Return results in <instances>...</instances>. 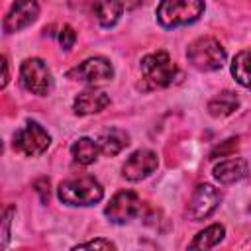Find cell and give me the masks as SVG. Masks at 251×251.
<instances>
[{"instance_id":"obj_1","label":"cell","mask_w":251,"mask_h":251,"mask_svg":"<svg viewBox=\"0 0 251 251\" xmlns=\"http://www.w3.org/2000/svg\"><path fill=\"white\" fill-rule=\"evenodd\" d=\"M57 196L67 206H92L102 200L104 188L94 176L84 175L63 180L57 188Z\"/></svg>"},{"instance_id":"obj_6","label":"cell","mask_w":251,"mask_h":251,"mask_svg":"<svg viewBox=\"0 0 251 251\" xmlns=\"http://www.w3.org/2000/svg\"><path fill=\"white\" fill-rule=\"evenodd\" d=\"M51 145V135L43 126L37 122H25L24 127H20L14 135V149L18 153H24L25 157H39L47 151Z\"/></svg>"},{"instance_id":"obj_25","label":"cell","mask_w":251,"mask_h":251,"mask_svg":"<svg viewBox=\"0 0 251 251\" xmlns=\"http://www.w3.org/2000/svg\"><path fill=\"white\" fill-rule=\"evenodd\" d=\"M2 67H4V76H2V88L8 84V80H10V65H8V57L4 55L2 57Z\"/></svg>"},{"instance_id":"obj_22","label":"cell","mask_w":251,"mask_h":251,"mask_svg":"<svg viewBox=\"0 0 251 251\" xmlns=\"http://www.w3.org/2000/svg\"><path fill=\"white\" fill-rule=\"evenodd\" d=\"M75 249H116V245L110 241V239H92V241H84V243H78Z\"/></svg>"},{"instance_id":"obj_11","label":"cell","mask_w":251,"mask_h":251,"mask_svg":"<svg viewBox=\"0 0 251 251\" xmlns=\"http://www.w3.org/2000/svg\"><path fill=\"white\" fill-rule=\"evenodd\" d=\"M39 16L37 0H16L4 18V31L16 33L27 25H31Z\"/></svg>"},{"instance_id":"obj_24","label":"cell","mask_w":251,"mask_h":251,"mask_svg":"<svg viewBox=\"0 0 251 251\" xmlns=\"http://www.w3.org/2000/svg\"><path fill=\"white\" fill-rule=\"evenodd\" d=\"M33 188L39 192V198H41V202H47L49 200V178H37L35 182H33Z\"/></svg>"},{"instance_id":"obj_2","label":"cell","mask_w":251,"mask_h":251,"mask_svg":"<svg viewBox=\"0 0 251 251\" xmlns=\"http://www.w3.org/2000/svg\"><path fill=\"white\" fill-rule=\"evenodd\" d=\"M204 14V0H161L157 6V22L165 29L194 24Z\"/></svg>"},{"instance_id":"obj_8","label":"cell","mask_w":251,"mask_h":251,"mask_svg":"<svg viewBox=\"0 0 251 251\" xmlns=\"http://www.w3.org/2000/svg\"><path fill=\"white\" fill-rule=\"evenodd\" d=\"M104 214L114 224H127L141 214V200L133 190H120L110 198Z\"/></svg>"},{"instance_id":"obj_21","label":"cell","mask_w":251,"mask_h":251,"mask_svg":"<svg viewBox=\"0 0 251 251\" xmlns=\"http://www.w3.org/2000/svg\"><path fill=\"white\" fill-rule=\"evenodd\" d=\"M75 41H76L75 29H73L71 25H63L61 31H59V43H61V47H63L65 51H69V49L75 45Z\"/></svg>"},{"instance_id":"obj_19","label":"cell","mask_w":251,"mask_h":251,"mask_svg":"<svg viewBox=\"0 0 251 251\" xmlns=\"http://www.w3.org/2000/svg\"><path fill=\"white\" fill-rule=\"evenodd\" d=\"M231 75L243 86L251 90V51H239L231 61Z\"/></svg>"},{"instance_id":"obj_12","label":"cell","mask_w":251,"mask_h":251,"mask_svg":"<svg viewBox=\"0 0 251 251\" xmlns=\"http://www.w3.org/2000/svg\"><path fill=\"white\" fill-rule=\"evenodd\" d=\"M247 171H249V167H247V161L245 159L229 155L227 159H222L220 163L214 165L212 175L222 184H233V182L245 178L247 176Z\"/></svg>"},{"instance_id":"obj_26","label":"cell","mask_w":251,"mask_h":251,"mask_svg":"<svg viewBox=\"0 0 251 251\" xmlns=\"http://www.w3.org/2000/svg\"><path fill=\"white\" fill-rule=\"evenodd\" d=\"M120 2H122L124 10H135V8H139L145 0H120Z\"/></svg>"},{"instance_id":"obj_7","label":"cell","mask_w":251,"mask_h":251,"mask_svg":"<svg viewBox=\"0 0 251 251\" xmlns=\"http://www.w3.org/2000/svg\"><path fill=\"white\" fill-rule=\"evenodd\" d=\"M67 76L94 86V84H102V82L110 80L114 76V67L106 57H90V59H84L75 69H71L67 73Z\"/></svg>"},{"instance_id":"obj_18","label":"cell","mask_w":251,"mask_h":251,"mask_svg":"<svg viewBox=\"0 0 251 251\" xmlns=\"http://www.w3.org/2000/svg\"><path fill=\"white\" fill-rule=\"evenodd\" d=\"M226 235V227L222 224H212L208 227H204L200 233H196V237L188 243L190 249H212L216 247Z\"/></svg>"},{"instance_id":"obj_4","label":"cell","mask_w":251,"mask_h":251,"mask_svg":"<svg viewBox=\"0 0 251 251\" xmlns=\"http://www.w3.org/2000/svg\"><path fill=\"white\" fill-rule=\"evenodd\" d=\"M141 76L147 88H165L176 76V65L167 51H155L141 59Z\"/></svg>"},{"instance_id":"obj_14","label":"cell","mask_w":251,"mask_h":251,"mask_svg":"<svg viewBox=\"0 0 251 251\" xmlns=\"http://www.w3.org/2000/svg\"><path fill=\"white\" fill-rule=\"evenodd\" d=\"M96 143H98L102 155L114 157V155L122 153L129 145V133L124 131V129H120V127H110V129H104L98 135Z\"/></svg>"},{"instance_id":"obj_20","label":"cell","mask_w":251,"mask_h":251,"mask_svg":"<svg viewBox=\"0 0 251 251\" xmlns=\"http://www.w3.org/2000/svg\"><path fill=\"white\" fill-rule=\"evenodd\" d=\"M237 141H239L237 137H229V139H226L222 145H218V147L210 153V159H216L218 155H220V157H229V155H233L235 149H237V145H239Z\"/></svg>"},{"instance_id":"obj_13","label":"cell","mask_w":251,"mask_h":251,"mask_svg":"<svg viewBox=\"0 0 251 251\" xmlns=\"http://www.w3.org/2000/svg\"><path fill=\"white\" fill-rule=\"evenodd\" d=\"M108 104H110V96L106 92L96 90V88H88V90H82L75 98L73 110L76 116H90V114L102 112Z\"/></svg>"},{"instance_id":"obj_15","label":"cell","mask_w":251,"mask_h":251,"mask_svg":"<svg viewBox=\"0 0 251 251\" xmlns=\"http://www.w3.org/2000/svg\"><path fill=\"white\" fill-rule=\"evenodd\" d=\"M94 16L102 27H114L120 22L124 6L120 0H94Z\"/></svg>"},{"instance_id":"obj_5","label":"cell","mask_w":251,"mask_h":251,"mask_svg":"<svg viewBox=\"0 0 251 251\" xmlns=\"http://www.w3.org/2000/svg\"><path fill=\"white\" fill-rule=\"evenodd\" d=\"M20 80H22V84L27 92L37 94V96H45L53 88L51 71H49L47 63L39 57L25 59L20 65Z\"/></svg>"},{"instance_id":"obj_17","label":"cell","mask_w":251,"mask_h":251,"mask_svg":"<svg viewBox=\"0 0 251 251\" xmlns=\"http://www.w3.org/2000/svg\"><path fill=\"white\" fill-rule=\"evenodd\" d=\"M100 153V147L94 139L90 137H78L71 145V155L78 165H92Z\"/></svg>"},{"instance_id":"obj_10","label":"cell","mask_w":251,"mask_h":251,"mask_svg":"<svg viewBox=\"0 0 251 251\" xmlns=\"http://www.w3.org/2000/svg\"><path fill=\"white\" fill-rule=\"evenodd\" d=\"M157 165H159V159H157L155 151L137 149L126 159V163L122 167V175H124V178H127L131 182H137V180L147 178L151 173H155Z\"/></svg>"},{"instance_id":"obj_23","label":"cell","mask_w":251,"mask_h":251,"mask_svg":"<svg viewBox=\"0 0 251 251\" xmlns=\"http://www.w3.org/2000/svg\"><path fill=\"white\" fill-rule=\"evenodd\" d=\"M12 214H14V206H8L6 212H4V229H2V247L8 245V239H10V224H12Z\"/></svg>"},{"instance_id":"obj_9","label":"cell","mask_w":251,"mask_h":251,"mask_svg":"<svg viewBox=\"0 0 251 251\" xmlns=\"http://www.w3.org/2000/svg\"><path fill=\"white\" fill-rule=\"evenodd\" d=\"M220 202H222V192L216 186L200 184V186H196V190L192 192V198L188 202V216L194 222L206 220L216 212Z\"/></svg>"},{"instance_id":"obj_3","label":"cell","mask_w":251,"mask_h":251,"mask_svg":"<svg viewBox=\"0 0 251 251\" xmlns=\"http://www.w3.org/2000/svg\"><path fill=\"white\" fill-rule=\"evenodd\" d=\"M186 57L188 63L202 71V73H210V71H218L224 67L226 63V49L222 47V43L216 37L204 35L194 39L188 49H186Z\"/></svg>"},{"instance_id":"obj_16","label":"cell","mask_w":251,"mask_h":251,"mask_svg":"<svg viewBox=\"0 0 251 251\" xmlns=\"http://www.w3.org/2000/svg\"><path fill=\"white\" fill-rule=\"evenodd\" d=\"M239 108V98L235 92L231 90H224L220 94H216L210 102H208V112L214 118H226L231 116L235 110Z\"/></svg>"}]
</instances>
